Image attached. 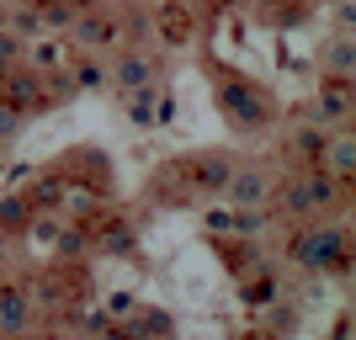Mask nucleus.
I'll return each instance as SVG.
<instances>
[{
	"mask_svg": "<svg viewBox=\"0 0 356 340\" xmlns=\"http://www.w3.org/2000/svg\"><path fill=\"white\" fill-rule=\"evenodd\" d=\"M351 165H356V154H351V133H330L325 138V176H335V181H351Z\"/></svg>",
	"mask_w": 356,
	"mask_h": 340,
	"instance_id": "nucleus-3",
	"label": "nucleus"
},
{
	"mask_svg": "<svg viewBox=\"0 0 356 340\" xmlns=\"http://www.w3.org/2000/svg\"><path fill=\"white\" fill-rule=\"evenodd\" d=\"M16 128H22V112H16V106H6V102H0V138H11Z\"/></svg>",
	"mask_w": 356,
	"mask_h": 340,
	"instance_id": "nucleus-9",
	"label": "nucleus"
},
{
	"mask_svg": "<svg viewBox=\"0 0 356 340\" xmlns=\"http://www.w3.org/2000/svg\"><path fill=\"white\" fill-rule=\"evenodd\" d=\"M229 176H234V165H229V160H208V165H202V186H218V192H223Z\"/></svg>",
	"mask_w": 356,
	"mask_h": 340,
	"instance_id": "nucleus-7",
	"label": "nucleus"
},
{
	"mask_svg": "<svg viewBox=\"0 0 356 340\" xmlns=\"http://www.w3.org/2000/svg\"><path fill=\"white\" fill-rule=\"evenodd\" d=\"M229 192H234V202L239 207H255V202H266V176H261V170H234V176H229Z\"/></svg>",
	"mask_w": 356,
	"mask_h": 340,
	"instance_id": "nucleus-4",
	"label": "nucleus"
},
{
	"mask_svg": "<svg viewBox=\"0 0 356 340\" xmlns=\"http://www.w3.org/2000/svg\"><path fill=\"white\" fill-rule=\"evenodd\" d=\"M298 261H303V266H346V239H341V229H319V234L298 239Z\"/></svg>",
	"mask_w": 356,
	"mask_h": 340,
	"instance_id": "nucleus-1",
	"label": "nucleus"
},
{
	"mask_svg": "<svg viewBox=\"0 0 356 340\" xmlns=\"http://www.w3.org/2000/svg\"><path fill=\"white\" fill-rule=\"evenodd\" d=\"M330 74H335V80H341V74H346V80H351V43H335V48H330Z\"/></svg>",
	"mask_w": 356,
	"mask_h": 340,
	"instance_id": "nucleus-8",
	"label": "nucleus"
},
{
	"mask_svg": "<svg viewBox=\"0 0 356 340\" xmlns=\"http://www.w3.org/2000/svg\"><path fill=\"white\" fill-rule=\"evenodd\" d=\"M298 149H325V133H298Z\"/></svg>",
	"mask_w": 356,
	"mask_h": 340,
	"instance_id": "nucleus-10",
	"label": "nucleus"
},
{
	"mask_svg": "<svg viewBox=\"0 0 356 340\" xmlns=\"http://www.w3.org/2000/svg\"><path fill=\"white\" fill-rule=\"evenodd\" d=\"M261 6H277V0H261Z\"/></svg>",
	"mask_w": 356,
	"mask_h": 340,
	"instance_id": "nucleus-12",
	"label": "nucleus"
},
{
	"mask_svg": "<svg viewBox=\"0 0 356 340\" xmlns=\"http://www.w3.org/2000/svg\"><path fill=\"white\" fill-rule=\"evenodd\" d=\"M335 176H309V181H298V186H287V213H309V207H325L330 197H335V186H330Z\"/></svg>",
	"mask_w": 356,
	"mask_h": 340,
	"instance_id": "nucleus-2",
	"label": "nucleus"
},
{
	"mask_svg": "<svg viewBox=\"0 0 356 340\" xmlns=\"http://www.w3.org/2000/svg\"><path fill=\"white\" fill-rule=\"evenodd\" d=\"M0 266H6V245H0Z\"/></svg>",
	"mask_w": 356,
	"mask_h": 340,
	"instance_id": "nucleus-11",
	"label": "nucleus"
},
{
	"mask_svg": "<svg viewBox=\"0 0 356 340\" xmlns=\"http://www.w3.org/2000/svg\"><path fill=\"white\" fill-rule=\"evenodd\" d=\"M149 59H134V54H128V59H118V86H128V90H149Z\"/></svg>",
	"mask_w": 356,
	"mask_h": 340,
	"instance_id": "nucleus-5",
	"label": "nucleus"
},
{
	"mask_svg": "<svg viewBox=\"0 0 356 340\" xmlns=\"http://www.w3.org/2000/svg\"><path fill=\"white\" fill-rule=\"evenodd\" d=\"M27 319H32L27 298H22V293H0V325H6V330H27Z\"/></svg>",
	"mask_w": 356,
	"mask_h": 340,
	"instance_id": "nucleus-6",
	"label": "nucleus"
}]
</instances>
